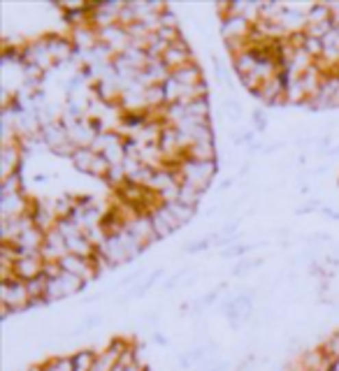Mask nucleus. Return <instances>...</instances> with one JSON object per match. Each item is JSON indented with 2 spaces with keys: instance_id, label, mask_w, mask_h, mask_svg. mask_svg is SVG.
<instances>
[{
  "instance_id": "obj_1",
  "label": "nucleus",
  "mask_w": 339,
  "mask_h": 371,
  "mask_svg": "<svg viewBox=\"0 0 339 371\" xmlns=\"http://www.w3.org/2000/svg\"><path fill=\"white\" fill-rule=\"evenodd\" d=\"M175 170L179 183H191V186H200V188L207 190L210 186L214 172H216V163L214 160H191L184 158L179 165L172 167Z\"/></svg>"
},
{
  "instance_id": "obj_2",
  "label": "nucleus",
  "mask_w": 339,
  "mask_h": 371,
  "mask_svg": "<svg viewBox=\"0 0 339 371\" xmlns=\"http://www.w3.org/2000/svg\"><path fill=\"white\" fill-rule=\"evenodd\" d=\"M33 299L28 295L26 281H8L3 283V316H12V314H21V311L31 309Z\"/></svg>"
},
{
  "instance_id": "obj_3",
  "label": "nucleus",
  "mask_w": 339,
  "mask_h": 371,
  "mask_svg": "<svg viewBox=\"0 0 339 371\" xmlns=\"http://www.w3.org/2000/svg\"><path fill=\"white\" fill-rule=\"evenodd\" d=\"M84 288V281L73 277V274L63 272L61 277L49 279V285H47V302H58V299H68L70 295L79 292Z\"/></svg>"
},
{
  "instance_id": "obj_4",
  "label": "nucleus",
  "mask_w": 339,
  "mask_h": 371,
  "mask_svg": "<svg viewBox=\"0 0 339 371\" xmlns=\"http://www.w3.org/2000/svg\"><path fill=\"white\" fill-rule=\"evenodd\" d=\"M23 65H33V68L42 70V73H47V70L56 65V61H53V56L49 51V42H47V38L23 47Z\"/></svg>"
},
{
  "instance_id": "obj_5",
  "label": "nucleus",
  "mask_w": 339,
  "mask_h": 371,
  "mask_svg": "<svg viewBox=\"0 0 339 371\" xmlns=\"http://www.w3.org/2000/svg\"><path fill=\"white\" fill-rule=\"evenodd\" d=\"M58 265H61L63 272H68V274H73V277L81 279L84 283H86V281L98 279V272H96V267H93V262L88 258H79V255H75V253H68L65 258H61V260H58Z\"/></svg>"
},
{
  "instance_id": "obj_6",
  "label": "nucleus",
  "mask_w": 339,
  "mask_h": 371,
  "mask_svg": "<svg viewBox=\"0 0 339 371\" xmlns=\"http://www.w3.org/2000/svg\"><path fill=\"white\" fill-rule=\"evenodd\" d=\"M149 218H151L153 230H156V235H158L160 239L170 237L172 232H177V230L181 227V225H179V220L172 216L170 209L165 207V205H160L158 209H153V212L149 214Z\"/></svg>"
},
{
  "instance_id": "obj_7",
  "label": "nucleus",
  "mask_w": 339,
  "mask_h": 371,
  "mask_svg": "<svg viewBox=\"0 0 339 371\" xmlns=\"http://www.w3.org/2000/svg\"><path fill=\"white\" fill-rule=\"evenodd\" d=\"M128 232L133 235L138 242L142 244V246H149V244H153V242H158V235H156V230H153V225H151V218H149V214H140L138 218H133L128 223Z\"/></svg>"
},
{
  "instance_id": "obj_8",
  "label": "nucleus",
  "mask_w": 339,
  "mask_h": 371,
  "mask_svg": "<svg viewBox=\"0 0 339 371\" xmlns=\"http://www.w3.org/2000/svg\"><path fill=\"white\" fill-rule=\"evenodd\" d=\"M163 63L168 65V68L175 73V70H179L184 68V65H188V63H193V56H191V49H188V44L181 40H177L175 44L170 47L168 51H165V56H163Z\"/></svg>"
},
{
  "instance_id": "obj_9",
  "label": "nucleus",
  "mask_w": 339,
  "mask_h": 371,
  "mask_svg": "<svg viewBox=\"0 0 339 371\" xmlns=\"http://www.w3.org/2000/svg\"><path fill=\"white\" fill-rule=\"evenodd\" d=\"M45 260L42 255H35V258H19L14 262V277L19 281H33L42 277Z\"/></svg>"
},
{
  "instance_id": "obj_10",
  "label": "nucleus",
  "mask_w": 339,
  "mask_h": 371,
  "mask_svg": "<svg viewBox=\"0 0 339 371\" xmlns=\"http://www.w3.org/2000/svg\"><path fill=\"white\" fill-rule=\"evenodd\" d=\"M19 144H3V151H0V165H3V179H8L12 175L19 172Z\"/></svg>"
},
{
  "instance_id": "obj_11",
  "label": "nucleus",
  "mask_w": 339,
  "mask_h": 371,
  "mask_svg": "<svg viewBox=\"0 0 339 371\" xmlns=\"http://www.w3.org/2000/svg\"><path fill=\"white\" fill-rule=\"evenodd\" d=\"M172 77H175L181 86H198V84H205V81H202V70L198 68V63H195V61L184 65V68H179V70H175Z\"/></svg>"
},
{
  "instance_id": "obj_12",
  "label": "nucleus",
  "mask_w": 339,
  "mask_h": 371,
  "mask_svg": "<svg viewBox=\"0 0 339 371\" xmlns=\"http://www.w3.org/2000/svg\"><path fill=\"white\" fill-rule=\"evenodd\" d=\"M98 158H100V153H96L93 149H77L75 155L70 160H73V165L77 167V170H81V172H91L93 175V170H96V163H98Z\"/></svg>"
},
{
  "instance_id": "obj_13",
  "label": "nucleus",
  "mask_w": 339,
  "mask_h": 371,
  "mask_svg": "<svg viewBox=\"0 0 339 371\" xmlns=\"http://www.w3.org/2000/svg\"><path fill=\"white\" fill-rule=\"evenodd\" d=\"M98 353L93 350H79L73 355V371H93Z\"/></svg>"
},
{
  "instance_id": "obj_14",
  "label": "nucleus",
  "mask_w": 339,
  "mask_h": 371,
  "mask_svg": "<svg viewBox=\"0 0 339 371\" xmlns=\"http://www.w3.org/2000/svg\"><path fill=\"white\" fill-rule=\"evenodd\" d=\"M214 142H207V144H191L186 151V158L191 160H214Z\"/></svg>"
},
{
  "instance_id": "obj_15",
  "label": "nucleus",
  "mask_w": 339,
  "mask_h": 371,
  "mask_svg": "<svg viewBox=\"0 0 339 371\" xmlns=\"http://www.w3.org/2000/svg\"><path fill=\"white\" fill-rule=\"evenodd\" d=\"M165 207L170 209L172 216L179 220V225L188 223V220L193 218V214H195V207H188V205H184V202H170V205H165Z\"/></svg>"
},
{
  "instance_id": "obj_16",
  "label": "nucleus",
  "mask_w": 339,
  "mask_h": 371,
  "mask_svg": "<svg viewBox=\"0 0 339 371\" xmlns=\"http://www.w3.org/2000/svg\"><path fill=\"white\" fill-rule=\"evenodd\" d=\"M100 322V316H88V318L84 320V327L81 330H91V327H96Z\"/></svg>"
},
{
  "instance_id": "obj_17",
  "label": "nucleus",
  "mask_w": 339,
  "mask_h": 371,
  "mask_svg": "<svg viewBox=\"0 0 339 371\" xmlns=\"http://www.w3.org/2000/svg\"><path fill=\"white\" fill-rule=\"evenodd\" d=\"M253 123L258 125V128H265V116H263V112H260V110L253 112Z\"/></svg>"
}]
</instances>
